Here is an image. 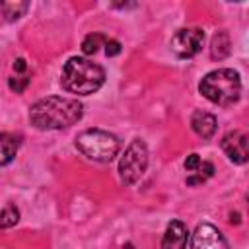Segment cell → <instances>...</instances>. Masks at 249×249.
Here are the masks:
<instances>
[{
  "label": "cell",
  "instance_id": "obj_1",
  "mask_svg": "<svg viewBox=\"0 0 249 249\" xmlns=\"http://www.w3.org/2000/svg\"><path fill=\"white\" fill-rule=\"evenodd\" d=\"M84 107L78 99L49 95L39 99L29 109V121L39 130H58L76 124L82 119Z\"/></svg>",
  "mask_w": 249,
  "mask_h": 249
},
{
  "label": "cell",
  "instance_id": "obj_2",
  "mask_svg": "<svg viewBox=\"0 0 249 249\" xmlns=\"http://www.w3.org/2000/svg\"><path fill=\"white\" fill-rule=\"evenodd\" d=\"M105 82V70L82 56H72L62 68L60 84L66 91L78 95H89L97 91Z\"/></svg>",
  "mask_w": 249,
  "mask_h": 249
},
{
  "label": "cell",
  "instance_id": "obj_3",
  "mask_svg": "<svg viewBox=\"0 0 249 249\" xmlns=\"http://www.w3.org/2000/svg\"><path fill=\"white\" fill-rule=\"evenodd\" d=\"M198 89L208 101H212L220 107H228V105H233L239 99L241 80H239V74L235 70L218 68V70L208 72L200 80Z\"/></svg>",
  "mask_w": 249,
  "mask_h": 249
},
{
  "label": "cell",
  "instance_id": "obj_4",
  "mask_svg": "<svg viewBox=\"0 0 249 249\" xmlns=\"http://www.w3.org/2000/svg\"><path fill=\"white\" fill-rule=\"evenodd\" d=\"M76 148L88 158V160H93V161H101V163H107L111 161L119 150H121V140L107 132V130H101V128H88L84 132L78 134L76 138Z\"/></svg>",
  "mask_w": 249,
  "mask_h": 249
},
{
  "label": "cell",
  "instance_id": "obj_5",
  "mask_svg": "<svg viewBox=\"0 0 249 249\" xmlns=\"http://www.w3.org/2000/svg\"><path fill=\"white\" fill-rule=\"evenodd\" d=\"M148 167V148L140 138H134L119 160V177L124 185L136 183Z\"/></svg>",
  "mask_w": 249,
  "mask_h": 249
},
{
  "label": "cell",
  "instance_id": "obj_6",
  "mask_svg": "<svg viewBox=\"0 0 249 249\" xmlns=\"http://www.w3.org/2000/svg\"><path fill=\"white\" fill-rule=\"evenodd\" d=\"M202 43H204V31L200 27L179 29L171 37V51L179 58H191L202 49Z\"/></svg>",
  "mask_w": 249,
  "mask_h": 249
},
{
  "label": "cell",
  "instance_id": "obj_7",
  "mask_svg": "<svg viewBox=\"0 0 249 249\" xmlns=\"http://www.w3.org/2000/svg\"><path fill=\"white\" fill-rule=\"evenodd\" d=\"M191 249H230V245L216 226L198 224L191 239Z\"/></svg>",
  "mask_w": 249,
  "mask_h": 249
},
{
  "label": "cell",
  "instance_id": "obj_8",
  "mask_svg": "<svg viewBox=\"0 0 249 249\" xmlns=\"http://www.w3.org/2000/svg\"><path fill=\"white\" fill-rule=\"evenodd\" d=\"M224 154L228 156L230 161L233 163H245L247 158H249V152H247V134L239 132V130H231L228 132L222 142H220Z\"/></svg>",
  "mask_w": 249,
  "mask_h": 249
},
{
  "label": "cell",
  "instance_id": "obj_9",
  "mask_svg": "<svg viewBox=\"0 0 249 249\" xmlns=\"http://www.w3.org/2000/svg\"><path fill=\"white\" fill-rule=\"evenodd\" d=\"M189 239V230L181 220L169 222L161 237V249H185Z\"/></svg>",
  "mask_w": 249,
  "mask_h": 249
},
{
  "label": "cell",
  "instance_id": "obj_10",
  "mask_svg": "<svg viewBox=\"0 0 249 249\" xmlns=\"http://www.w3.org/2000/svg\"><path fill=\"white\" fill-rule=\"evenodd\" d=\"M191 128L200 136V138H210L216 132V117L208 111H195L191 115Z\"/></svg>",
  "mask_w": 249,
  "mask_h": 249
},
{
  "label": "cell",
  "instance_id": "obj_11",
  "mask_svg": "<svg viewBox=\"0 0 249 249\" xmlns=\"http://www.w3.org/2000/svg\"><path fill=\"white\" fill-rule=\"evenodd\" d=\"M19 148V140L18 136L10 134V132H0V165L10 163Z\"/></svg>",
  "mask_w": 249,
  "mask_h": 249
},
{
  "label": "cell",
  "instance_id": "obj_12",
  "mask_svg": "<svg viewBox=\"0 0 249 249\" xmlns=\"http://www.w3.org/2000/svg\"><path fill=\"white\" fill-rule=\"evenodd\" d=\"M230 54V37L226 31H218L214 33L212 37V43H210V56L214 60H222Z\"/></svg>",
  "mask_w": 249,
  "mask_h": 249
},
{
  "label": "cell",
  "instance_id": "obj_13",
  "mask_svg": "<svg viewBox=\"0 0 249 249\" xmlns=\"http://www.w3.org/2000/svg\"><path fill=\"white\" fill-rule=\"evenodd\" d=\"M214 173V165L210 161H200L198 167L187 177V185H198V183H204L208 177H212Z\"/></svg>",
  "mask_w": 249,
  "mask_h": 249
},
{
  "label": "cell",
  "instance_id": "obj_14",
  "mask_svg": "<svg viewBox=\"0 0 249 249\" xmlns=\"http://www.w3.org/2000/svg\"><path fill=\"white\" fill-rule=\"evenodd\" d=\"M27 8H29L27 2H0V10L6 16V19H18V18H21Z\"/></svg>",
  "mask_w": 249,
  "mask_h": 249
},
{
  "label": "cell",
  "instance_id": "obj_15",
  "mask_svg": "<svg viewBox=\"0 0 249 249\" xmlns=\"http://www.w3.org/2000/svg\"><path fill=\"white\" fill-rule=\"evenodd\" d=\"M105 41H107V37L101 35V33H89V35H86V39L82 41L84 54H95L97 49H99V45L105 43Z\"/></svg>",
  "mask_w": 249,
  "mask_h": 249
},
{
  "label": "cell",
  "instance_id": "obj_16",
  "mask_svg": "<svg viewBox=\"0 0 249 249\" xmlns=\"http://www.w3.org/2000/svg\"><path fill=\"white\" fill-rule=\"evenodd\" d=\"M18 220H19V210L16 208V204H8L0 212V228H12L18 224Z\"/></svg>",
  "mask_w": 249,
  "mask_h": 249
},
{
  "label": "cell",
  "instance_id": "obj_17",
  "mask_svg": "<svg viewBox=\"0 0 249 249\" xmlns=\"http://www.w3.org/2000/svg\"><path fill=\"white\" fill-rule=\"evenodd\" d=\"M10 88L16 91V93H21L23 89H25V86L29 84V76L27 74H16V76H12L10 78Z\"/></svg>",
  "mask_w": 249,
  "mask_h": 249
},
{
  "label": "cell",
  "instance_id": "obj_18",
  "mask_svg": "<svg viewBox=\"0 0 249 249\" xmlns=\"http://www.w3.org/2000/svg\"><path fill=\"white\" fill-rule=\"evenodd\" d=\"M121 53V43L117 39H107L105 41V54L107 56H115Z\"/></svg>",
  "mask_w": 249,
  "mask_h": 249
},
{
  "label": "cell",
  "instance_id": "obj_19",
  "mask_svg": "<svg viewBox=\"0 0 249 249\" xmlns=\"http://www.w3.org/2000/svg\"><path fill=\"white\" fill-rule=\"evenodd\" d=\"M200 161H202V160H200V156H198V154H189V156H187V160H185V169L193 173V171L198 167V163H200Z\"/></svg>",
  "mask_w": 249,
  "mask_h": 249
},
{
  "label": "cell",
  "instance_id": "obj_20",
  "mask_svg": "<svg viewBox=\"0 0 249 249\" xmlns=\"http://www.w3.org/2000/svg\"><path fill=\"white\" fill-rule=\"evenodd\" d=\"M123 249H134V245H132V243H126V245H124Z\"/></svg>",
  "mask_w": 249,
  "mask_h": 249
}]
</instances>
